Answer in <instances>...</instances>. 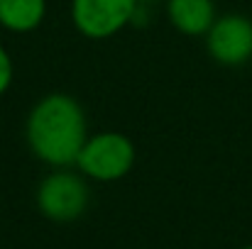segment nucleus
Here are the masks:
<instances>
[{"instance_id":"nucleus-3","label":"nucleus","mask_w":252,"mask_h":249,"mask_svg":"<svg viewBox=\"0 0 252 249\" xmlns=\"http://www.w3.org/2000/svg\"><path fill=\"white\" fill-rule=\"evenodd\" d=\"M88 178L71 168H52L34 193V203L39 213L59 225L76 222L88 208Z\"/></svg>"},{"instance_id":"nucleus-4","label":"nucleus","mask_w":252,"mask_h":249,"mask_svg":"<svg viewBox=\"0 0 252 249\" xmlns=\"http://www.w3.org/2000/svg\"><path fill=\"white\" fill-rule=\"evenodd\" d=\"M140 0H71L69 15L76 32L88 39H108L123 32L137 15Z\"/></svg>"},{"instance_id":"nucleus-8","label":"nucleus","mask_w":252,"mask_h":249,"mask_svg":"<svg viewBox=\"0 0 252 249\" xmlns=\"http://www.w3.org/2000/svg\"><path fill=\"white\" fill-rule=\"evenodd\" d=\"M12 79H15V66H12L10 52L0 44V95L7 93V88L12 85Z\"/></svg>"},{"instance_id":"nucleus-9","label":"nucleus","mask_w":252,"mask_h":249,"mask_svg":"<svg viewBox=\"0 0 252 249\" xmlns=\"http://www.w3.org/2000/svg\"><path fill=\"white\" fill-rule=\"evenodd\" d=\"M240 249H252V245H245V247H240Z\"/></svg>"},{"instance_id":"nucleus-2","label":"nucleus","mask_w":252,"mask_h":249,"mask_svg":"<svg viewBox=\"0 0 252 249\" xmlns=\"http://www.w3.org/2000/svg\"><path fill=\"white\" fill-rule=\"evenodd\" d=\"M135 159H137V152H135L132 139L123 132L105 130V132L88 135V139L79 152L76 168L88 181L113 183V181L125 178L132 171Z\"/></svg>"},{"instance_id":"nucleus-7","label":"nucleus","mask_w":252,"mask_h":249,"mask_svg":"<svg viewBox=\"0 0 252 249\" xmlns=\"http://www.w3.org/2000/svg\"><path fill=\"white\" fill-rule=\"evenodd\" d=\"M47 17V0H0V27L12 34L34 32Z\"/></svg>"},{"instance_id":"nucleus-6","label":"nucleus","mask_w":252,"mask_h":249,"mask_svg":"<svg viewBox=\"0 0 252 249\" xmlns=\"http://www.w3.org/2000/svg\"><path fill=\"white\" fill-rule=\"evenodd\" d=\"M167 17L176 32L186 37H206L218 12L213 0H167Z\"/></svg>"},{"instance_id":"nucleus-5","label":"nucleus","mask_w":252,"mask_h":249,"mask_svg":"<svg viewBox=\"0 0 252 249\" xmlns=\"http://www.w3.org/2000/svg\"><path fill=\"white\" fill-rule=\"evenodd\" d=\"M206 52L220 66H243L252 59V20L240 12L218 15L206 32Z\"/></svg>"},{"instance_id":"nucleus-1","label":"nucleus","mask_w":252,"mask_h":249,"mask_svg":"<svg viewBox=\"0 0 252 249\" xmlns=\"http://www.w3.org/2000/svg\"><path fill=\"white\" fill-rule=\"evenodd\" d=\"M88 139L86 112L69 93L39 98L25 120V142L34 159L52 168L76 166L79 152Z\"/></svg>"}]
</instances>
